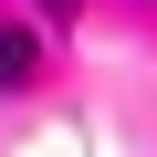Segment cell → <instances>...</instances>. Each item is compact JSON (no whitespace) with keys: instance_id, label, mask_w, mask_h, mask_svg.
I'll list each match as a JSON object with an SVG mask.
<instances>
[{"instance_id":"cell-1","label":"cell","mask_w":157,"mask_h":157,"mask_svg":"<svg viewBox=\"0 0 157 157\" xmlns=\"http://www.w3.org/2000/svg\"><path fill=\"white\" fill-rule=\"evenodd\" d=\"M32 73H42V42H32L21 21H0V94H21Z\"/></svg>"},{"instance_id":"cell-2","label":"cell","mask_w":157,"mask_h":157,"mask_svg":"<svg viewBox=\"0 0 157 157\" xmlns=\"http://www.w3.org/2000/svg\"><path fill=\"white\" fill-rule=\"evenodd\" d=\"M42 11H73V0H42Z\"/></svg>"}]
</instances>
